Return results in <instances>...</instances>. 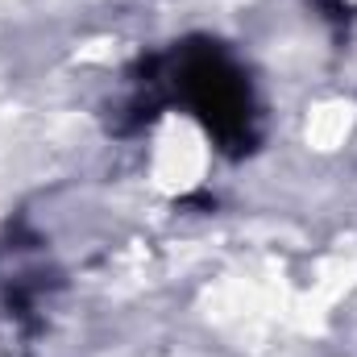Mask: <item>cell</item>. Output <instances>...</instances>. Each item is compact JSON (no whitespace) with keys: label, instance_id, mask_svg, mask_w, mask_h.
Masks as SVG:
<instances>
[{"label":"cell","instance_id":"6da1fadb","mask_svg":"<svg viewBox=\"0 0 357 357\" xmlns=\"http://www.w3.org/2000/svg\"><path fill=\"white\" fill-rule=\"evenodd\" d=\"M178 88L183 100L195 108V116L225 142V146H241L254 137V100L245 75L216 50H191L183 54L178 67Z\"/></svg>","mask_w":357,"mask_h":357}]
</instances>
